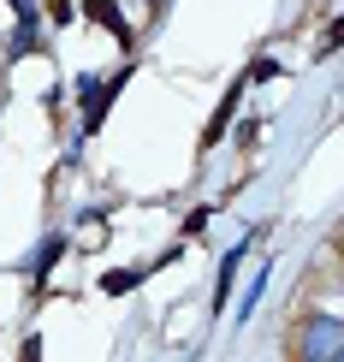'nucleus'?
I'll use <instances>...</instances> for the list:
<instances>
[{
  "mask_svg": "<svg viewBox=\"0 0 344 362\" xmlns=\"http://www.w3.org/2000/svg\"><path fill=\"white\" fill-rule=\"evenodd\" d=\"M0 107H6V89H0Z\"/></svg>",
  "mask_w": 344,
  "mask_h": 362,
  "instance_id": "14",
  "label": "nucleus"
},
{
  "mask_svg": "<svg viewBox=\"0 0 344 362\" xmlns=\"http://www.w3.org/2000/svg\"><path fill=\"white\" fill-rule=\"evenodd\" d=\"M244 255H249V238H237V244L220 255V279H214V315H226L232 309V279H237V267H244Z\"/></svg>",
  "mask_w": 344,
  "mask_h": 362,
  "instance_id": "5",
  "label": "nucleus"
},
{
  "mask_svg": "<svg viewBox=\"0 0 344 362\" xmlns=\"http://www.w3.org/2000/svg\"><path fill=\"white\" fill-rule=\"evenodd\" d=\"M267 274H273V267H256V279H249V291H244V303H237V327H244L249 321V315H256V303H261V291H267Z\"/></svg>",
  "mask_w": 344,
  "mask_h": 362,
  "instance_id": "7",
  "label": "nucleus"
},
{
  "mask_svg": "<svg viewBox=\"0 0 344 362\" xmlns=\"http://www.w3.org/2000/svg\"><path fill=\"white\" fill-rule=\"evenodd\" d=\"M297 356L309 362H344V321L338 315H309L297 333Z\"/></svg>",
  "mask_w": 344,
  "mask_h": 362,
  "instance_id": "1",
  "label": "nucleus"
},
{
  "mask_svg": "<svg viewBox=\"0 0 344 362\" xmlns=\"http://www.w3.org/2000/svg\"><path fill=\"white\" fill-rule=\"evenodd\" d=\"M244 78H249V83H273V78H279V59H267V54H261L256 66L244 71Z\"/></svg>",
  "mask_w": 344,
  "mask_h": 362,
  "instance_id": "11",
  "label": "nucleus"
},
{
  "mask_svg": "<svg viewBox=\"0 0 344 362\" xmlns=\"http://www.w3.org/2000/svg\"><path fill=\"white\" fill-rule=\"evenodd\" d=\"M208 214H214V208H196V214H184V226H178V238H202V232H208Z\"/></svg>",
  "mask_w": 344,
  "mask_h": 362,
  "instance_id": "12",
  "label": "nucleus"
},
{
  "mask_svg": "<svg viewBox=\"0 0 344 362\" xmlns=\"http://www.w3.org/2000/svg\"><path fill=\"white\" fill-rule=\"evenodd\" d=\"M83 18H89V24H101V30H107V36L119 42V48H131V24H125V12H119L113 0H89Z\"/></svg>",
  "mask_w": 344,
  "mask_h": 362,
  "instance_id": "6",
  "label": "nucleus"
},
{
  "mask_svg": "<svg viewBox=\"0 0 344 362\" xmlns=\"http://www.w3.org/2000/svg\"><path fill=\"white\" fill-rule=\"evenodd\" d=\"M12 12H18V24H12V48H6V59H24V54H36V48H42L36 6H30V0H12Z\"/></svg>",
  "mask_w": 344,
  "mask_h": 362,
  "instance_id": "4",
  "label": "nucleus"
},
{
  "mask_svg": "<svg viewBox=\"0 0 344 362\" xmlns=\"http://www.w3.org/2000/svg\"><path fill=\"white\" fill-rule=\"evenodd\" d=\"M131 285H143V267H113V274L101 279V291H107V297H125Z\"/></svg>",
  "mask_w": 344,
  "mask_h": 362,
  "instance_id": "9",
  "label": "nucleus"
},
{
  "mask_svg": "<svg viewBox=\"0 0 344 362\" xmlns=\"http://www.w3.org/2000/svg\"><path fill=\"white\" fill-rule=\"evenodd\" d=\"M338 48H344V12H338L333 24H326V36L315 42V59H326V54H338Z\"/></svg>",
  "mask_w": 344,
  "mask_h": 362,
  "instance_id": "10",
  "label": "nucleus"
},
{
  "mask_svg": "<svg viewBox=\"0 0 344 362\" xmlns=\"http://www.w3.org/2000/svg\"><path fill=\"white\" fill-rule=\"evenodd\" d=\"M131 83V66H119V71H107V78H101V89L95 95H83V137H95L101 125H107V107L119 101V89Z\"/></svg>",
  "mask_w": 344,
  "mask_h": 362,
  "instance_id": "2",
  "label": "nucleus"
},
{
  "mask_svg": "<svg viewBox=\"0 0 344 362\" xmlns=\"http://www.w3.org/2000/svg\"><path fill=\"white\" fill-rule=\"evenodd\" d=\"M48 18L54 24H71V18H78V6H71V0H48Z\"/></svg>",
  "mask_w": 344,
  "mask_h": 362,
  "instance_id": "13",
  "label": "nucleus"
},
{
  "mask_svg": "<svg viewBox=\"0 0 344 362\" xmlns=\"http://www.w3.org/2000/svg\"><path fill=\"white\" fill-rule=\"evenodd\" d=\"M59 255H66V238H48V244H42V250H36V262H30V274H36V279H48V274H54V262H59Z\"/></svg>",
  "mask_w": 344,
  "mask_h": 362,
  "instance_id": "8",
  "label": "nucleus"
},
{
  "mask_svg": "<svg viewBox=\"0 0 344 362\" xmlns=\"http://www.w3.org/2000/svg\"><path fill=\"white\" fill-rule=\"evenodd\" d=\"M244 89H249V78L237 71V83H226V95H220V107H214V119L202 125V148H214L220 137L232 131V119H237V101H244Z\"/></svg>",
  "mask_w": 344,
  "mask_h": 362,
  "instance_id": "3",
  "label": "nucleus"
}]
</instances>
